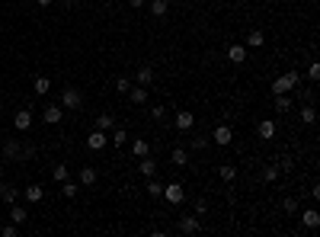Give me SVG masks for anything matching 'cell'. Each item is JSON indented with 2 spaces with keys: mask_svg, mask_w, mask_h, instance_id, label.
<instances>
[{
  "mask_svg": "<svg viewBox=\"0 0 320 237\" xmlns=\"http://www.w3.org/2000/svg\"><path fill=\"white\" fill-rule=\"evenodd\" d=\"M96 128H103V132H109V128H112V116H109V112H103V116L96 119Z\"/></svg>",
  "mask_w": 320,
  "mask_h": 237,
  "instance_id": "836d02e7",
  "label": "cell"
},
{
  "mask_svg": "<svg viewBox=\"0 0 320 237\" xmlns=\"http://www.w3.org/2000/svg\"><path fill=\"white\" fill-rule=\"evenodd\" d=\"M10 221H13V225H26V221H29V212H26L19 202H13V205H10Z\"/></svg>",
  "mask_w": 320,
  "mask_h": 237,
  "instance_id": "9c48e42d",
  "label": "cell"
},
{
  "mask_svg": "<svg viewBox=\"0 0 320 237\" xmlns=\"http://www.w3.org/2000/svg\"><path fill=\"white\" fill-rule=\"evenodd\" d=\"M298 84H301L298 71H288V74H282V77H275V84H272V93H291Z\"/></svg>",
  "mask_w": 320,
  "mask_h": 237,
  "instance_id": "6da1fadb",
  "label": "cell"
},
{
  "mask_svg": "<svg viewBox=\"0 0 320 237\" xmlns=\"http://www.w3.org/2000/svg\"><path fill=\"white\" fill-rule=\"evenodd\" d=\"M167 13H170V3H167V0H151V16H167Z\"/></svg>",
  "mask_w": 320,
  "mask_h": 237,
  "instance_id": "7402d4cb",
  "label": "cell"
},
{
  "mask_svg": "<svg viewBox=\"0 0 320 237\" xmlns=\"http://www.w3.org/2000/svg\"><path fill=\"white\" fill-rule=\"evenodd\" d=\"M132 151H135V157H147V154H151L147 138H135V141H132Z\"/></svg>",
  "mask_w": 320,
  "mask_h": 237,
  "instance_id": "2e32d148",
  "label": "cell"
},
{
  "mask_svg": "<svg viewBox=\"0 0 320 237\" xmlns=\"http://www.w3.org/2000/svg\"><path fill=\"white\" fill-rule=\"evenodd\" d=\"M54 180H58V183H64V180H67V167H64V164L54 167Z\"/></svg>",
  "mask_w": 320,
  "mask_h": 237,
  "instance_id": "8d00e7d4",
  "label": "cell"
},
{
  "mask_svg": "<svg viewBox=\"0 0 320 237\" xmlns=\"http://www.w3.org/2000/svg\"><path fill=\"white\" fill-rule=\"evenodd\" d=\"M199 228H202V221H199V215H183V218H180V225H176V231H180V234H195V231H199Z\"/></svg>",
  "mask_w": 320,
  "mask_h": 237,
  "instance_id": "277c9868",
  "label": "cell"
},
{
  "mask_svg": "<svg viewBox=\"0 0 320 237\" xmlns=\"http://www.w3.org/2000/svg\"><path fill=\"white\" fill-rule=\"evenodd\" d=\"M80 106H84V96H80V90H77V87H67V90L61 93V109L77 112Z\"/></svg>",
  "mask_w": 320,
  "mask_h": 237,
  "instance_id": "7a4b0ae2",
  "label": "cell"
},
{
  "mask_svg": "<svg viewBox=\"0 0 320 237\" xmlns=\"http://www.w3.org/2000/svg\"><path fill=\"white\" fill-rule=\"evenodd\" d=\"M278 173H282V167H278V164H266V167H263V180H266V183H275Z\"/></svg>",
  "mask_w": 320,
  "mask_h": 237,
  "instance_id": "603a6c76",
  "label": "cell"
},
{
  "mask_svg": "<svg viewBox=\"0 0 320 237\" xmlns=\"http://www.w3.org/2000/svg\"><path fill=\"white\" fill-rule=\"evenodd\" d=\"M163 199H167L170 205H180V202L186 199V189H183V183H167V186H163Z\"/></svg>",
  "mask_w": 320,
  "mask_h": 237,
  "instance_id": "3957f363",
  "label": "cell"
},
{
  "mask_svg": "<svg viewBox=\"0 0 320 237\" xmlns=\"http://www.w3.org/2000/svg\"><path fill=\"white\" fill-rule=\"evenodd\" d=\"M36 3H39V6H51L54 0H36Z\"/></svg>",
  "mask_w": 320,
  "mask_h": 237,
  "instance_id": "7bdbcfd3",
  "label": "cell"
},
{
  "mask_svg": "<svg viewBox=\"0 0 320 237\" xmlns=\"http://www.w3.org/2000/svg\"><path fill=\"white\" fill-rule=\"evenodd\" d=\"M275 109H278V112H288V109H291V99L285 96V93H275Z\"/></svg>",
  "mask_w": 320,
  "mask_h": 237,
  "instance_id": "f546056e",
  "label": "cell"
},
{
  "mask_svg": "<svg viewBox=\"0 0 320 237\" xmlns=\"http://www.w3.org/2000/svg\"><path fill=\"white\" fill-rule=\"evenodd\" d=\"M138 170H141V177H147V180H151L154 173H157V164H154V160H151V154H147V157H141Z\"/></svg>",
  "mask_w": 320,
  "mask_h": 237,
  "instance_id": "9a60e30c",
  "label": "cell"
},
{
  "mask_svg": "<svg viewBox=\"0 0 320 237\" xmlns=\"http://www.w3.org/2000/svg\"><path fill=\"white\" fill-rule=\"evenodd\" d=\"M282 208H285V212H288V215H295V212H298V199H295V195H288V199H282Z\"/></svg>",
  "mask_w": 320,
  "mask_h": 237,
  "instance_id": "d6a6232c",
  "label": "cell"
},
{
  "mask_svg": "<svg viewBox=\"0 0 320 237\" xmlns=\"http://www.w3.org/2000/svg\"><path fill=\"white\" fill-rule=\"evenodd\" d=\"M228 61L243 64V61H247V48H243V45H230V48H228Z\"/></svg>",
  "mask_w": 320,
  "mask_h": 237,
  "instance_id": "5bb4252c",
  "label": "cell"
},
{
  "mask_svg": "<svg viewBox=\"0 0 320 237\" xmlns=\"http://www.w3.org/2000/svg\"><path fill=\"white\" fill-rule=\"evenodd\" d=\"M109 141H112L115 147H122V144H125V141H128V132H125V128H112V135H109Z\"/></svg>",
  "mask_w": 320,
  "mask_h": 237,
  "instance_id": "d4e9b609",
  "label": "cell"
},
{
  "mask_svg": "<svg viewBox=\"0 0 320 237\" xmlns=\"http://www.w3.org/2000/svg\"><path fill=\"white\" fill-rule=\"evenodd\" d=\"M0 106H3V99H0Z\"/></svg>",
  "mask_w": 320,
  "mask_h": 237,
  "instance_id": "f6af8a7d",
  "label": "cell"
},
{
  "mask_svg": "<svg viewBox=\"0 0 320 237\" xmlns=\"http://www.w3.org/2000/svg\"><path fill=\"white\" fill-rule=\"evenodd\" d=\"M16 154H19V144L16 141H6V157H16Z\"/></svg>",
  "mask_w": 320,
  "mask_h": 237,
  "instance_id": "74e56055",
  "label": "cell"
},
{
  "mask_svg": "<svg viewBox=\"0 0 320 237\" xmlns=\"http://www.w3.org/2000/svg\"><path fill=\"white\" fill-rule=\"evenodd\" d=\"M32 90H36L39 96H45V93L51 90V80H48V77H36V84H32Z\"/></svg>",
  "mask_w": 320,
  "mask_h": 237,
  "instance_id": "484cf974",
  "label": "cell"
},
{
  "mask_svg": "<svg viewBox=\"0 0 320 237\" xmlns=\"http://www.w3.org/2000/svg\"><path fill=\"white\" fill-rule=\"evenodd\" d=\"M212 141H215V144H221V147H228L230 141H234V132H230V125H218L215 132H212Z\"/></svg>",
  "mask_w": 320,
  "mask_h": 237,
  "instance_id": "8992f818",
  "label": "cell"
},
{
  "mask_svg": "<svg viewBox=\"0 0 320 237\" xmlns=\"http://www.w3.org/2000/svg\"><path fill=\"white\" fill-rule=\"evenodd\" d=\"M128 99H132L135 106L147 103V87H138V84H132V90H128Z\"/></svg>",
  "mask_w": 320,
  "mask_h": 237,
  "instance_id": "7c38bea8",
  "label": "cell"
},
{
  "mask_svg": "<svg viewBox=\"0 0 320 237\" xmlns=\"http://www.w3.org/2000/svg\"><path fill=\"white\" fill-rule=\"evenodd\" d=\"M26 199H29V202H42V195H45V189L42 186H39V183H32V186H26Z\"/></svg>",
  "mask_w": 320,
  "mask_h": 237,
  "instance_id": "44dd1931",
  "label": "cell"
},
{
  "mask_svg": "<svg viewBox=\"0 0 320 237\" xmlns=\"http://www.w3.org/2000/svg\"><path fill=\"white\" fill-rule=\"evenodd\" d=\"M218 177H221L224 183H234L237 180V167L234 164H221V167H218Z\"/></svg>",
  "mask_w": 320,
  "mask_h": 237,
  "instance_id": "ac0fdd59",
  "label": "cell"
},
{
  "mask_svg": "<svg viewBox=\"0 0 320 237\" xmlns=\"http://www.w3.org/2000/svg\"><path fill=\"white\" fill-rule=\"evenodd\" d=\"M0 234H3V237H16L19 234V225H3V228H0Z\"/></svg>",
  "mask_w": 320,
  "mask_h": 237,
  "instance_id": "d590c367",
  "label": "cell"
},
{
  "mask_svg": "<svg viewBox=\"0 0 320 237\" xmlns=\"http://www.w3.org/2000/svg\"><path fill=\"white\" fill-rule=\"evenodd\" d=\"M314 119H317V109H314V103H304V109H301V122L314 125Z\"/></svg>",
  "mask_w": 320,
  "mask_h": 237,
  "instance_id": "4316f807",
  "label": "cell"
},
{
  "mask_svg": "<svg viewBox=\"0 0 320 237\" xmlns=\"http://www.w3.org/2000/svg\"><path fill=\"white\" fill-rule=\"evenodd\" d=\"M170 160H173V167H186V164H189V154L183 151V147H173V154H170Z\"/></svg>",
  "mask_w": 320,
  "mask_h": 237,
  "instance_id": "cb8c5ba5",
  "label": "cell"
},
{
  "mask_svg": "<svg viewBox=\"0 0 320 237\" xmlns=\"http://www.w3.org/2000/svg\"><path fill=\"white\" fill-rule=\"evenodd\" d=\"M208 144H212V138H202V135H199V138H192V141H189V147H192V151H205Z\"/></svg>",
  "mask_w": 320,
  "mask_h": 237,
  "instance_id": "1f68e13d",
  "label": "cell"
},
{
  "mask_svg": "<svg viewBox=\"0 0 320 237\" xmlns=\"http://www.w3.org/2000/svg\"><path fill=\"white\" fill-rule=\"evenodd\" d=\"M263 42H266V36H263V32H250V36H247V45H250V48H260Z\"/></svg>",
  "mask_w": 320,
  "mask_h": 237,
  "instance_id": "4dcf8cb0",
  "label": "cell"
},
{
  "mask_svg": "<svg viewBox=\"0 0 320 237\" xmlns=\"http://www.w3.org/2000/svg\"><path fill=\"white\" fill-rule=\"evenodd\" d=\"M106 144H109V135L103 128H93L90 138H87V147H90V151H99V147H106Z\"/></svg>",
  "mask_w": 320,
  "mask_h": 237,
  "instance_id": "5b68a950",
  "label": "cell"
},
{
  "mask_svg": "<svg viewBox=\"0 0 320 237\" xmlns=\"http://www.w3.org/2000/svg\"><path fill=\"white\" fill-rule=\"evenodd\" d=\"M61 195H64V199H74V195H77V183L64 180V183H61Z\"/></svg>",
  "mask_w": 320,
  "mask_h": 237,
  "instance_id": "f1b7e54d",
  "label": "cell"
},
{
  "mask_svg": "<svg viewBox=\"0 0 320 237\" xmlns=\"http://www.w3.org/2000/svg\"><path fill=\"white\" fill-rule=\"evenodd\" d=\"M256 132H260V138H266V141H269V138H275V122H272V119H263Z\"/></svg>",
  "mask_w": 320,
  "mask_h": 237,
  "instance_id": "e0dca14e",
  "label": "cell"
},
{
  "mask_svg": "<svg viewBox=\"0 0 320 237\" xmlns=\"http://www.w3.org/2000/svg\"><path fill=\"white\" fill-rule=\"evenodd\" d=\"M0 195H3V202H6V205L19 202V189H13L10 183H0Z\"/></svg>",
  "mask_w": 320,
  "mask_h": 237,
  "instance_id": "4fadbf2b",
  "label": "cell"
},
{
  "mask_svg": "<svg viewBox=\"0 0 320 237\" xmlns=\"http://www.w3.org/2000/svg\"><path fill=\"white\" fill-rule=\"evenodd\" d=\"M308 77H311V80H314V84H317V77H320V67H317V64H311V71H308Z\"/></svg>",
  "mask_w": 320,
  "mask_h": 237,
  "instance_id": "60d3db41",
  "label": "cell"
},
{
  "mask_svg": "<svg viewBox=\"0 0 320 237\" xmlns=\"http://www.w3.org/2000/svg\"><path fill=\"white\" fill-rule=\"evenodd\" d=\"M151 80H154V71H151V64L138 67V74H135V84H138V87H151Z\"/></svg>",
  "mask_w": 320,
  "mask_h": 237,
  "instance_id": "8fae6325",
  "label": "cell"
},
{
  "mask_svg": "<svg viewBox=\"0 0 320 237\" xmlns=\"http://www.w3.org/2000/svg\"><path fill=\"white\" fill-rule=\"evenodd\" d=\"M115 90H119V93H128V90H132V80H128V77H119V80H115Z\"/></svg>",
  "mask_w": 320,
  "mask_h": 237,
  "instance_id": "e575fe53",
  "label": "cell"
},
{
  "mask_svg": "<svg viewBox=\"0 0 320 237\" xmlns=\"http://www.w3.org/2000/svg\"><path fill=\"white\" fill-rule=\"evenodd\" d=\"M151 116H154V119H163V116H167V109H163V106H154Z\"/></svg>",
  "mask_w": 320,
  "mask_h": 237,
  "instance_id": "ab89813d",
  "label": "cell"
},
{
  "mask_svg": "<svg viewBox=\"0 0 320 237\" xmlns=\"http://www.w3.org/2000/svg\"><path fill=\"white\" fill-rule=\"evenodd\" d=\"M147 195H151V199H160V195H163V186H160V183L157 180H147Z\"/></svg>",
  "mask_w": 320,
  "mask_h": 237,
  "instance_id": "83f0119b",
  "label": "cell"
},
{
  "mask_svg": "<svg viewBox=\"0 0 320 237\" xmlns=\"http://www.w3.org/2000/svg\"><path fill=\"white\" fill-rule=\"evenodd\" d=\"M45 122H48V125H54V122H61V116H64V109H61V106H45Z\"/></svg>",
  "mask_w": 320,
  "mask_h": 237,
  "instance_id": "d6986e66",
  "label": "cell"
},
{
  "mask_svg": "<svg viewBox=\"0 0 320 237\" xmlns=\"http://www.w3.org/2000/svg\"><path fill=\"white\" fill-rule=\"evenodd\" d=\"M173 125H176V132H189V128L195 125V116H192V112H176Z\"/></svg>",
  "mask_w": 320,
  "mask_h": 237,
  "instance_id": "52a82bcc",
  "label": "cell"
},
{
  "mask_svg": "<svg viewBox=\"0 0 320 237\" xmlns=\"http://www.w3.org/2000/svg\"><path fill=\"white\" fill-rule=\"evenodd\" d=\"M301 225L308 228V231H314V228H320V212H317V208H308V212L301 215Z\"/></svg>",
  "mask_w": 320,
  "mask_h": 237,
  "instance_id": "30bf717a",
  "label": "cell"
},
{
  "mask_svg": "<svg viewBox=\"0 0 320 237\" xmlns=\"http://www.w3.org/2000/svg\"><path fill=\"white\" fill-rule=\"evenodd\" d=\"M61 3H64V6H74V0H61Z\"/></svg>",
  "mask_w": 320,
  "mask_h": 237,
  "instance_id": "ee69618b",
  "label": "cell"
},
{
  "mask_svg": "<svg viewBox=\"0 0 320 237\" xmlns=\"http://www.w3.org/2000/svg\"><path fill=\"white\" fill-rule=\"evenodd\" d=\"M13 125H16V132H29V128H32V112L29 109L16 112V116H13Z\"/></svg>",
  "mask_w": 320,
  "mask_h": 237,
  "instance_id": "ba28073f",
  "label": "cell"
},
{
  "mask_svg": "<svg viewBox=\"0 0 320 237\" xmlns=\"http://www.w3.org/2000/svg\"><path fill=\"white\" fill-rule=\"evenodd\" d=\"M208 212V202L205 199H199V202H195V215H199V218H202V215H205Z\"/></svg>",
  "mask_w": 320,
  "mask_h": 237,
  "instance_id": "f35d334b",
  "label": "cell"
},
{
  "mask_svg": "<svg viewBox=\"0 0 320 237\" xmlns=\"http://www.w3.org/2000/svg\"><path fill=\"white\" fill-rule=\"evenodd\" d=\"M96 167H84V170H80V186H93V183H96Z\"/></svg>",
  "mask_w": 320,
  "mask_h": 237,
  "instance_id": "ffe728a7",
  "label": "cell"
},
{
  "mask_svg": "<svg viewBox=\"0 0 320 237\" xmlns=\"http://www.w3.org/2000/svg\"><path fill=\"white\" fill-rule=\"evenodd\" d=\"M128 6H132V10H141V6H144V0H128Z\"/></svg>",
  "mask_w": 320,
  "mask_h": 237,
  "instance_id": "b9f144b4",
  "label": "cell"
}]
</instances>
